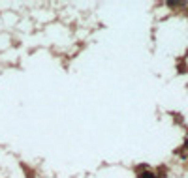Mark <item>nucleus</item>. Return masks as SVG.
<instances>
[{"label":"nucleus","instance_id":"obj_1","mask_svg":"<svg viewBox=\"0 0 188 178\" xmlns=\"http://www.w3.org/2000/svg\"><path fill=\"white\" fill-rule=\"evenodd\" d=\"M137 178H156V175L153 171H143V173H137Z\"/></svg>","mask_w":188,"mask_h":178}]
</instances>
